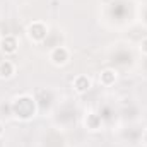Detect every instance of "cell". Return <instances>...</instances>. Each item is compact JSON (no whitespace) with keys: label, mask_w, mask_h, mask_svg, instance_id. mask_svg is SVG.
<instances>
[{"label":"cell","mask_w":147,"mask_h":147,"mask_svg":"<svg viewBox=\"0 0 147 147\" xmlns=\"http://www.w3.org/2000/svg\"><path fill=\"white\" fill-rule=\"evenodd\" d=\"M50 60H51L55 65H63V63H67V60H69V51H67L63 46L55 48V50L51 51V55H50Z\"/></svg>","instance_id":"cell-1"},{"label":"cell","mask_w":147,"mask_h":147,"mask_svg":"<svg viewBox=\"0 0 147 147\" xmlns=\"http://www.w3.org/2000/svg\"><path fill=\"white\" fill-rule=\"evenodd\" d=\"M2 51L3 53H16V50H17V41H16V38L14 36H7L2 39Z\"/></svg>","instance_id":"cell-4"},{"label":"cell","mask_w":147,"mask_h":147,"mask_svg":"<svg viewBox=\"0 0 147 147\" xmlns=\"http://www.w3.org/2000/svg\"><path fill=\"white\" fill-rule=\"evenodd\" d=\"M14 74H16V67H14L12 62L5 60V62L0 63V79H10Z\"/></svg>","instance_id":"cell-3"},{"label":"cell","mask_w":147,"mask_h":147,"mask_svg":"<svg viewBox=\"0 0 147 147\" xmlns=\"http://www.w3.org/2000/svg\"><path fill=\"white\" fill-rule=\"evenodd\" d=\"M140 51H142L144 55H147V38L142 41V45H140Z\"/></svg>","instance_id":"cell-6"},{"label":"cell","mask_w":147,"mask_h":147,"mask_svg":"<svg viewBox=\"0 0 147 147\" xmlns=\"http://www.w3.org/2000/svg\"><path fill=\"white\" fill-rule=\"evenodd\" d=\"M2 134H3V127H2V123H0V137H2Z\"/></svg>","instance_id":"cell-7"},{"label":"cell","mask_w":147,"mask_h":147,"mask_svg":"<svg viewBox=\"0 0 147 147\" xmlns=\"http://www.w3.org/2000/svg\"><path fill=\"white\" fill-rule=\"evenodd\" d=\"M74 87L77 92H86L91 89V80L86 77V75H79L75 80H74Z\"/></svg>","instance_id":"cell-2"},{"label":"cell","mask_w":147,"mask_h":147,"mask_svg":"<svg viewBox=\"0 0 147 147\" xmlns=\"http://www.w3.org/2000/svg\"><path fill=\"white\" fill-rule=\"evenodd\" d=\"M99 80H101V84L110 86V84H113V82L116 80V72H115V70H111V69H106V70H103V72H101Z\"/></svg>","instance_id":"cell-5"}]
</instances>
